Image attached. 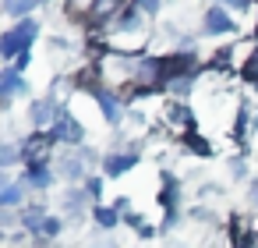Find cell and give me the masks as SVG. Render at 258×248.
Listing matches in <instances>:
<instances>
[{
    "instance_id": "1",
    "label": "cell",
    "mask_w": 258,
    "mask_h": 248,
    "mask_svg": "<svg viewBox=\"0 0 258 248\" xmlns=\"http://www.w3.org/2000/svg\"><path fill=\"white\" fill-rule=\"evenodd\" d=\"M195 75V57L191 54H173L163 61V78L166 82H177V78H191Z\"/></svg>"
},
{
    "instance_id": "2",
    "label": "cell",
    "mask_w": 258,
    "mask_h": 248,
    "mask_svg": "<svg viewBox=\"0 0 258 248\" xmlns=\"http://www.w3.org/2000/svg\"><path fill=\"white\" fill-rule=\"evenodd\" d=\"M135 82H138V85H163V82H166V78H163V61H156V57L135 61Z\"/></svg>"
},
{
    "instance_id": "3",
    "label": "cell",
    "mask_w": 258,
    "mask_h": 248,
    "mask_svg": "<svg viewBox=\"0 0 258 248\" xmlns=\"http://www.w3.org/2000/svg\"><path fill=\"white\" fill-rule=\"evenodd\" d=\"M50 149H53V138H50V135H32V138L25 142V163H29V167H46Z\"/></svg>"
},
{
    "instance_id": "4",
    "label": "cell",
    "mask_w": 258,
    "mask_h": 248,
    "mask_svg": "<svg viewBox=\"0 0 258 248\" xmlns=\"http://www.w3.org/2000/svg\"><path fill=\"white\" fill-rule=\"evenodd\" d=\"M53 135H57L60 142H82V124H78L68 110H60L57 121H53Z\"/></svg>"
},
{
    "instance_id": "5",
    "label": "cell",
    "mask_w": 258,
    "mask_h": 248,
    "mask_svg": "<svg viewBox=\"0 0 258 248\" xmlns=\"http://www.w3.org/2000/svg\"><path fill=\"white\" fill-rule=\"evenodd\" d=\"M124 8V0H92V8H89V22L99 25V22H113Z\"/></svg>"
},
{
    "instance_id": "6",
    "label": "cell",
    "mask_w": 258,
    "mask_h": 248,
    "mask_svg": "<svg viewBox=\"0 0 258 248\" xmlns=\"http://www.w3.org/2000/svg\"><path fill=\"white\" fill-rule=\"evenodd\" d=\"M135 163H138V153H110V156H106V174L117 177V174L131 170Z\"/></svg>"
},
{
    "instance_id": "7",
    "label": "cell",
    "mask_w": 258,
    "mask_h": 248,
    "mask_svg": "<svg viewBox=\"0 0 258 248\" xmlns=\"http://www.w3.org/2000/svg\"><path fill=\"white\" fill-rule=\"evenodd\" d=\"M205 29H209V32H230L233 22H230V15H226L223 8H209V15H205Z\"/></svg>"
},
{
    "instance_id": "8",
    "label": "cell",
    "mask_w": 258,
    "mask_h": 248,
    "mask_svg": "<svg viewBox=\"0 0 258 248\" xmlns=\"http://www.w3.org/2000/svg\"><path fill=\"white\" fill-rule=\"evenodd\" d=\"M96 100H99V107H103V114H106V121H110V124H120V121H124L120 100H113L110 92H96Z\"/></svg>"
},
{
    "instance_id": "9",
    "label": "cell",
    "mask_w": 258,
    "mask_h": 248,
    "mask_svg": "<svg viewBox=\"0 0 258 248\" xmlns=\"http://www.w3.org/2000/svg\"><path fill=\"white\" fill-rule=\"evenodd\" d=\"M166 121H170L173 128H184V131H187L195 117H191V110H187L184 103H173V107H166Z\"/></svg>"
},
{
    "instance_id": "10",
    "label": "cell",
    "mask_w": 258,
    "mask_h": 248,
    "mask_svg": "<svg viewBox=\"0 0 258 248\" xmlns=\"http://www.w3.org/2000/svg\"><path fill=\"white\" fill-rule=\"evenodd\" d=\"M29 114H32L36 124H50V121H57V114H53V100H39V103H32Z\"/></svg>"
},
{
    "instance_id": "11",
    "label": "cell",
    "mask_w": 258,
    "mask_h": 248,
    "mask_svg": "<svg viewBox=\"0 0 258 248\" xmlns=\"http://www.w3.org/2000/svg\"><path fill=\"white\" fill-rule=\"evenodd\" d=\"M25 184H32V188H46V184H50V170H46V167H29Z\"/></svg>"
},
{
    "instance_id": "12",
    "label": "cell",
    "mask_w": 258,
    "mask_h": 248,
    "mask_svg": "<svg viewBox=\"0 0 258 248\" xmlns=\"http://www.w3.org/2000/svg\"><path fill=\"white\" fill-rule=\"evenodd\" d=\"M0 85H4V96H15V92H22L18 71H15V68H8V71H4V82H0Z\"/></svg>"
},
{
    "instance_id": "13",
    "label": "cell",
    "mask_w": 258,
    "mask_h": 248,
    "mask_svg": "<svg viewBox=\"0 0 258 248\" xmlns=\"http://www.w3.org/2000/svg\"><path fill=\"white\" fill-rule=\"evenodd\" d=\"M184 142H187V153H195V156H209V153H212V149H209V142H205V138H198V135H187Z\"/></svg>"
},
{
    "instance_id": "14",
    "label": "cell",
    "mask_w": 258,
    "mask_h": 248,
    "mask_svg": "<svg viewBox=\"0 0 258 248\" xmlns=\"http://www.w3.org/2000/svg\"><path fill=\"white\" fill-rule=\"evenodd\" d=\"M32 4H36V0H4V11L18 18V15H25V11H29Z\"/></svg>"
},
{
    "instance_id": "15",
    "label": "cell",
    "mask_w": 258,
    "mask_h": 248,
    "mask_svg": "<svg viewBox=\"0 0 258 248\" xmlns=\"http://www.w3.org/2000/svg\"><path fill=\"white\" fill-rule=\"evenodd\" d=\"M36 234H43V237H57V234H60V220H57V216H46V220L39 223Z\"/></svg>"
},
{
    "instance_id": "16",
    "label": "cell",
    "mask_w": 258,
    "mask_h": 248,
    "mask_svg": "<svg viewBox=\"0 0 258 248\" xmlns=\"http://www.w3.org/2000/svg\"><path fill=\"white\" fill-rule=\"evenodd\" d=\"M18 199H22V188L11 184V177H4V206H15Z\"/></svg>"
},
{
    "instance_id": "17",
    "label": "cell",
    "mask_w": 258,
    "mask_h": 248,
    "mask_svg": "<svg viewBox=\"0 0 258 248\" xmlns=\"http://www.w3.org/2000/svg\"><path fill=\"white\" fill-rule=\"evenodd\" d=\"M117 216H120L117 209H106V206H99V209H96V220H99V227H113V223H117Z\"/></svg>"
},
{
    "instance_id": "18",
    "label": "cell",
    "mask_w": 258,
    "mask_h": 248,
    "mask_svg": "<svg viewBox=\"0 0 258 248\" xmlns=\"http://www.w3.org/2000/svg\"><path fill=\"white\" fill-rule=\"evenodd\" d=\"M170 89H173V96H187V89H191V78H177V82H170Z\"/></svg>"
},
{
    "instance_id": "19",
    "label": "cell",
    "mask_w": 258,
    "mask_h": 248,
    "mask_svg": "<svg viewBox=\"0 0 258 248\" xmlns=\"http://www.w3.org/2000/svg\"><path fill=\"white\" fill-rule=\"evenodd\" d=\"M15 156H18V153H15V145H4V153H0V160H4V167H11V163H15Z\"/></svg>"
},
{
    "instance_id": "20",
    "label": "cell",
    "mask_w": 258,
    "mask_h": 248,
    "mask_svg": "<svg viewBox=\"0 0 258 248\" xmlns=\"http://www.w3.org/2000/svg\"><path fill=\"white\" fill-rule=\"evenodd\" d=\"M99 188H103L99 177H85V191H89V195H99Z\"/></svg>"
},
{
    "instance_id": "21",
    "label": "cell",
    "mask_w": 258,
    "mask_h": 248,
    "mask_svg": "<svg viewBox=\"0 0 258 248\" xmlns=\"http://www.w3.org/2000/svg\"><path fill=\"white\" fill-rule=\"evenodd\" d=\"M159 0H138V11H156Z\"/></svg>"
},
{
    "instance_id": "22",
    "label": "cell",
    "mask_w": 258,
    "mask_h": 248,
    "mask_svg": "<svg viewBox=\"0 0 258 248\" xmlns=\"http://www.w3.org/2000/svg\"><path fill=\"white\" fill-rule=\"evenodd\" d=\"M226 4H230V8H237V11H244V8H247V0H226Z\"/></svg>"
},
{
    "instance_id": "23",
    "label": "cell",
    "mask_w": 258,
    "mask_h": 248,
    "mask_svg": "<svg viewBox=\"0 0 258 248\" xmlns=\"http://www.w3.org/2000/svg\"><path fill=\"white\" fill-rule=\"evenodd\" d=\"M254 209H258V191H254Z\"/></svg>"
},
{
    "instance_id": "24",
    "label": "cell",
    "mask_w": 258,
    "mask_h": 248,
    "mask_svg": "<svg viewBox=\"0 0 258 248\" xmlns=\"http://www.w3.org/2000/svg\"><path fill=\"white\" fill-rule=\"evenodd\" d=\"M254 36H258V29H254Z\"/></svg>"
}]
</instances>
